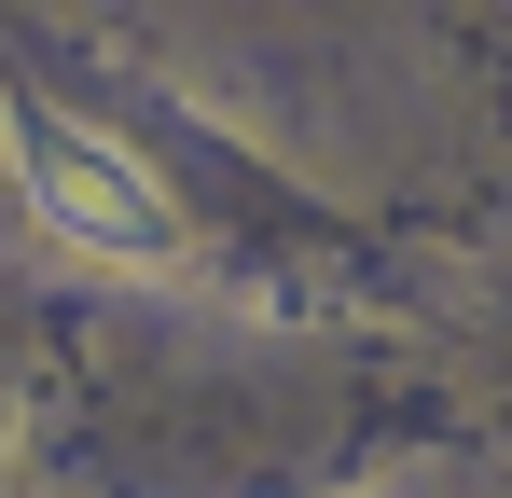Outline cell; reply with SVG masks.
<instances>
[{
	"instance_id": "6da1fadb",
	"label": "cell",
	"mask_w": 512,
	"mask_h": 498,
	"mask_svg": "<svg viewBox=\"0 0 512 498\" xmlns=\"http://www.w3.org/2000/svg\"><path fill=\"white\" fill-rule=\"evenodd\" d=\"M28 208L70 249H111V263L180 249V208L153 194V166L125 153V139H97V125H28Z\"/></svg>"
}]
</instances>
